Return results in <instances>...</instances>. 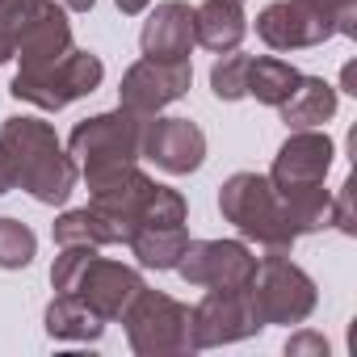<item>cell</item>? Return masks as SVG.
Masks as SVG:
<instances>
[{
    "label": "cell",
    "mask_w": 357,
    "mask_h": 357,
    "mask_svg": "<svg viewBox=\"0 0 357 357\" xmlns=\"http://www.w3.org/2000/svg\"><path fill=\"white\" fill-rule=\"evenodd\" d=\"M139 290H143V273H139V269L93 252V261L84 265V273H80V282H76L72 294H76L80 303H89L105 324H114V319H122V311L130 307V298H135Z\"/></svg>",
    "instance_id": "obj_14"
},
{
    "label": "cell",
    "mask_w": 357,
    "mask_h": 357,
    "mask_svg": "<svg viewBox=\"0 0 357 357\" xmlns=\"http://www.w3.org/2000/svg\"><path fill=\"white\" fill-rule=\"evenodd\" d=\"M139 47L147 59H190L194 51V9L185 0H164L143 22Z\"/></svg>",
    "instance_id": "obj_16"
},
{
    "label": "cell",
    "mask_w": 357,
    "mask_h": 357,
    "mask_svg": "<svg viewBox=\"0 0 357 357\" xmlns=\"http://www.w3.org/2000/svg\"><path fill=\"white\" fill-rule=\"evenodd\" d=\"M17 55V38L13 34H5V30H0V63H9Z\"/></svg>",
    "instance_id": "obj_31"
},
{
    "label": "cell",
    "mask_w": 357,
    "mask_h": 357,
    "mask_svg": "<svg viewBox=\"0 0 357 357\" xmlns=\"http://www.w3.org/2000/svg\"><path fill=\"white\" fill-rule=\"evenodd\" d=\"M0 160L13 172V190H26L43 206H63L80 181L76 160L63 151L55 126L43 118H5Z\"/></svg>",
    "instance_id": "obj_1"
},
{
    "label": "cell",
    "mask_w": 357,
    "mask_h": 357,
    "mask_svg": "<svg viewBox=\"0 0 357 357\" xmlns=\"http://www.w3.org/2000/svg\"><path fill=\"white\" fill-rule=\"evenodd\" d=\"M194 311L176 303L164 290H139L130 307L122 311L126 340L139 357H172V353H194V332H190Z\"/></svg>",
    "instance_id": "obj_3"
},
{
    "label": "cell",
    "mask_w": 357,
    "mask_h": 357,
    "mask_svg": "<svg viewBox=\"0 0 357 357\" xmlns=\"http://www.w3.org/2000/svg\"><path fill=\"white\" fill-rule=\"evenodd\" d=\"M114 5H118V9H122L126 17H139V13H143V9L151 5V0H114Z\"/></svg>",
    "instance_id": "obj_32"
},
{
    "label": "cell",
    "mask_w": 357,
    "mask_h": 357,
    "mask_svg": "<svg viewBox=\"0 0 357 357\" xmlns=\"http://www.w3.org/2000/svg\"><path fill=\"white\" fill-rule=\"evenodd\" d=\"M353 76H357V68H353V63H344V72H340V84H344V93H357V89H353Z\"/></svg>",
    "instance_id": "obj_34"
},
{
    "label": "cell",
    "mask_w": 357,
    "mask_h": 357,
    "mask_svg": "<svg viewBox=\"0 0 357 357\" xmlns=\"http://www.w3.org/2000/svg\"><path fill=\"white\" fill-rule=\"evenodd\" d=\"M72 51V22L68 9L55 5V0H43L34 9V17L22 26L17 34V68H47L55 59H63Z\"/></svg>",
    "instance_id": "obj_15"
},
{
    "label": "cell",
    "mask_w": 357,
    "mask_h": 357,
    "mask_svg": "<svg viewBox=\"0 0 357 357\" xmlns=\"http://www.w3.org/2000/svg\"><path fill=\"white\" fill-rule=\"evenodd\" d=\"M261 257L244 240H190L176 273L190 286H223V290H244L257 278Z\"/></svg>",
    "instance_id": "obj_7"
},
{
    "label": "cell",
    "mask_w": 357,
    "mask_h": 357,
    "mask_svg": "<svg viewBox=\"0 0 357 357\" xmlns=\"http://www.w3.org/2000/svg\"><path fill=\"white\" fill-rule=\"evenodd\" d=\"M55 244L68 248V244H89V248H105V244H130V227L101 215L97 206H76V211H63L51 227Z\"/></svg>",
    "instance_id": "obj_18"
},
{
    "label": "cell",
    "mask_w": 357,
    "mask_h": 357,
    "mask_svg": "<svg viewBox=\"0 0 357 357\" xmlns=\"http://www.w3.org/2000/svg\"><path fill=\"white\" fill-rule=\"evenodd\" d=\"M84 185H89V206H97L101 215L126 223L130 231H139L143 223V211L155 194L160 181H151V176L135 164H105V168H93V172H80Z\"/></svg>",
    "instance_id": "obj_9"
},
{
    "label": "cell",
    "mask_w": 357,
    "mask_h": 357,
    "mask_svg": "<svg viewBox=\"0 0 357 357\" xmlns=\"http://www.w3.org/2000/svg\"><path fill=\"white\" fill-rule=\"evenodd\" d=\"M248 298H252V311L261 319V328L269 324H303L319 294H315V282L307 269H298L290 261V252H265L261 265H257V278L248 282Z\"/></svg>",
    "instance_id": "obj_6"
},
{
    "label": "cell",
    "mask_w": 357,
    "mask_h": 357,
    "mask_svg": "<svg viewBox=\"0 0 357 357\" xmlns=\"http://www.w3.org/2000/svg\"><path fill=\"white\" fill-rule=\"evenodd\" d=\"M248 63H252V55L227 51V55L211 68V93H215L219 101H240V97H248Z\"/></svg>",
    "instance_id": "obj_24"
},
{
    "label": "cell",
    "mask_w": 357,
    "mask_h": 357,
    "mask_svg": "<svg viewBox=\"0 0 357 357\" xmlns=\"http://www.w3.org/2000/svg\"><path fill=\"white\" fill-rule=\"evenodd\" d=\"M194 84V68L190 59H139L122 72V84H118V105L122 109H135V114H160L164 105L181 101Z\"/></svg>",
    "instance_id": "obj_10"
},
{
    "label": "cell",
    "mask_w": 357,
    "mask_h": 357,
    "mask_svg": "<svg viewBox=\"0 0 357 357\" xmlns=\"http://www.w3.org/2000/svg\"><path fill=\"white\" fill-rule=\"evenodd\" d=\"M332 223H336L344 236H353V231H357V223H353V185H349V181H344V185H340V194L332 198Z\"/></svg>",
    "instance_id": "obj_29"
},
{
    "label": "cell",
    "mask_w": 357,
    "mask_h": 357,
    "mask_svg": "<svg viewBox=\"0 0 357 357\" xmlns=\"http://www.w3.org/2000/svg\"><path fill=\"white\" fill-rule=\"evenodd\" d=\"M240 5H244V0H240Z\"/></svg>",
    "instance_id": "obj_36"
},
{
    "label": "cell",
    "mask_w": 357,
    "mask_h": 357,
    "mask_svg": "<svg viewBox=\"0 0 357 357\" xmlns=\"http://www.w3.org/2000/svg\"><path fill=\"white\" fill-rule=\"evenodd\" d=\"M244 34H248V17H244L240 0H202L194 9V43L198 47L227 55L244 43Z\"/></svg>",
    "instance_id": "obj_17"
},
{
    "label": "cell",
    "mask_w": 357,
    "mask_h": 357,
    "mask_svg": "<svg viewBox=\"0 0 357 357\" xmlns=\"http://www.w3.org/2000/svg\"><path fill=\"white\" fill-rule=\"evenodd\" d=\"M286 353H290V357H307V353L328 357V340H324L319 332H294V336L286 340Z\"/></svg>",
    "instance_id": "obj_30"
},
{
    "label": "cell",
    "mask_w": 357,
    "mask_h": 357,
    "mask_svg": "<svg viewBox=\"0 0 357 357\" xmlns=\"http://www.w3.org/2000/svg\"><path fill=\"white\" fill-rule=\"evenodd\" d=\"M101 80H105V63H101L93 51H76V47H72L63 59H55V63H47V68H17L9 93H13L17 101H30V105L47 109V114H59V109H68L72 101L97 93Z\"/></svg>",
    "instance_id": "obj_4"
},
{
    "label": "cell",
    "mask_w": 357,
    "mask_h": 357,
    "mask_svg": "<svg viewBox=\"0 0 357 357\" xmlns=\"http://www.w3.org/2000/svg\"><path fill=\"white\" fill-rule=\"evenodd\" d=\"M143 160H151L168 176L198 172L206 160V135L190 118H147L143 130Z\"/></svg>",
    "instance_id": "obj_12"
},
{
    "label": "cell",
    "mask_w": 357,
    "mask_h": 357,
    "mask_svg": "<svg viewBox=\"0 0 357 357\" xmlns=\"http://www.w3.org/2000/svg\"><path fill=\"white\" fill-rule=\"evenodd\" d=\"M13 190V172H9V164L0 160V194H9Z\"/></svg>",
    "instance_id": "obj_33"
},
{
    "label": "cell",
    "mask_w": 357,
    "mask_h": 357,
    "mask_svg": "<svg viewBox=\"0 0 357 357\" xmlns=\"http://www.w3.org/2000/svg\"><path fill=\"white\" fill-rule=\"evenodd\" d=\"M278 109L290 130H315V126L332 122V114H336V84H328L324 76H298L294 93Z\"/></svg>",
    "instance_id": "obj_19"
},
{
    "label": "cell",
    "mask_w": 357,
    "mask_h": 357,
    "mask_svg": "<svg viewBox=\"0 0 357 357\" xmlns=\"http://www.w3.org/2000/svg\"><path fill=\"white\" fill-rule=\"evenodd\" d=\"M332 139L315 126V130H290V139L278 147L269 181L273 190H298V185H324V176L332 168Z\"/></svg>",
    "instance_id": "obj_13"
},
{
    "label": "cell",
    "mask_w": 357,
    "mask_h": 357,
    "mask_svg": "<svg viewBox=\"0 0 357 357\" xmlns=\"http://www.w3.org/2000/svg\"><path fill=\"white\" fill-rule=\"evenodd\" d=\"M93 252H97V248H89V244H68V248H59V257H55V265H51V286H55V294H72V290H76V282H80L84 265L93 261Z\"/></svg>",
    "instance_id": "obj_25"
},
{
    "label": "cell",
    "mask_w": 357,
    "mask_h": 357,
    "mask_svg": "<svg viewBox=\"0 0 357 357\" xmlns=\"http://www.w3.org/2000/svg\"><path fill=\"white\" fill-rule=\"evenodd\" d=\"M257 34L273 51H307L336 38V26L332 13L315 0H273L257 17Z\"/></svg>",
    "instance_id": "obj_11"
},
{
    "label": "cell",
    "mask_w": 357,
    "mask_h": 357,
    "mask_svg": "<svg viewBox=\"0 0 357 357\" xmlns=\"http://www.w3.org/2000/svg\"><path fill=\"white\" fill-rule=\"evenodd\" d=\"M38 252V236L22 223L0 215V269H26Z\"/></svg>",
    "instance_id": "obj_23"
},
{
    "label": "cell",
    "mask_w": 357,
    "mask_h": 357,
    "mask_svg": "<svg viewBox=\"0 0 357 357\" xmlns=\"http://www.w3.org/2000/svg\"><path fill=\"white\" fill-rule=\"evenodd\" d=\"M219 211L244 240H252L265 252H290L294 240H298L286 211H282V198H278L273 181L261 172L227 176L223 190H219Z\"/></svg>",
    "instance_id": "obj_2"
},
{
    "label": "cell",
    "mask_w": 357,
    "mask_h": 357,
    "mask_svg": "<svg viewBox=\"0 0 357 357\" xmlns=\"http://www.w3.org/2000/svg\"><path fill=\"white\" fill-rule=\"evenodd\" d=\"M298 68L294 63H286V59H278V55H261V59H252L248 63V97H257L261 105H282L290 93H294V84H298Z\"/></svg>",
    "instance_id": "obj_22"
},
{
    "label": "cell",
    "mask_w": 357,
    "mask_h": 357,
    "mask_svg": "<svg viewBox=\"0 0 357 357\" xmlns=\"http://www.w3.org/2000/svg\"><path fill=\"white\" fill-rule=\"evenodd\" d=\"M43 5V0H0V30L5 34H22V26L34 17V9Z\"/></svg>",
    "instance_id": "obj_27"
},
{
    "label": "cell",
    "mask_w": 357,
    "mask_h": 357,
    "mask_svg": "<svg viewBox=\"0 0 357 357\" xmlns=\"http://www.w3.org/2000/svg\"><path fill=\"white\" fill-rule=\"evenodd\" d=\"M190 332H194V353L198 349H219V344H236L261 332V319L252 311L248 286L244 290H223V286H206L202 303L190 307Z\"/></svg>",
    "instance_id": "obj_8"
},
{
    "label": "cell",
    "mask_w": 357,
    "mask_h": 357,
    "mask_svg": "<svg viewBox=\"0 0 357 357\" xmlns=\"http://www.w3.org/2000/svg\"><path fill=\"white\" fill-rule=\"evenodd\" d=\"M185 215H190V206H185L181 194L168 190V185H155V194H151L139 227H172V223H185Z\"/></svg>",
    "instance_id": "obj_26"
},
{
    "label": "cell",
    "mask_w": 357,
    "mask_h": 357,
    "mask_svg": "<svg viewBox=\"0 0 357 357\" xmlns=\"http://www.w3.org/2000/svg\"><path fill=\"white\" fill-rule=\"evenodd\" d=\"M190 244V231L185 223H172V227H139L130 236V252L139 261V269H176V261H181Z\"/></svg>",
    "instance_id": "obj_21"
},
{
    "label": "cell",
    "mask_w": 357,
    "mask_h": 357,
    "mask_svg": "<svg viewBox=\"0 0 357 357\" xmlns=\"http://www.w3.org/2000/svg\"><path fill=\"white\" fill-rule=\"evenodd\" d=\"M43 328H47L51 340H101L105 319H101L89 303H80L76 294H55V298L47 303Z\"/></svg>",
    "instance_id": "obj_20"
},
{
    "label": "cell",
    "mask_w": 357,
    "mask_h": 357,
    "mask_svg": "<svg viewBox=\"0 0 357 357\" xmlns=\"http://www.w3.org/2000/svg\"><path fill=\"white\" fill-rule=\"evenodd\" d=\"M63 5H68V9H72V13H89V9H93V5H97V0H63Z\"/></svg>",
    "instance_id": "obj_35"
},
{
    "label": "cell",
    "mask_w": 357,
    "mask_h": 357,
    "mask_svg": "<svg viewBox=\"0 0 357 357\" xmlns=\"http://www.w3.org/2000/svg\"><path fill=\"white\" fill-rule=\"evenodd\" d=\"M315 5H324L332 13V26L336 34L344 38H357V0H315Z\"/></svg>",
    "instance_id": "obj_28"
},
{
    "label": "cell",
    "mask_w": 357,
    "mask_h": 357,
    "mask_svg": "<svg viewBox=\"0 0 357 357\" xmlns=\"http://www.w3.org/2000/svg\"><path fill=\"white\" fill-rule=\"evenodd\" d=\"M143 130H147V114L118 105L76 122V130L68 135V155L76 160L80 172H93L105 164H135L143 160Z\"/></svg>",
    "instance_id": "obj_5"
}]
</instances>
